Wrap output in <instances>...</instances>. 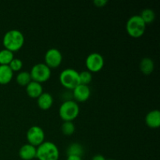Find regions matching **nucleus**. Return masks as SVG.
Returning <instances> with one entry per match:
<instances>
[{
	"instance_id": "nucleus-2",
	"label": "nucleus",
	"mask_w": 160,
	"mask_h": 160,
	"mask_svg": "<svg viewBox=\"0 0 160 160\" xmlns=\"http://www.w3.org/2000/svg\"><path fill=\"white\" fill-rule=\"evenodd\" d=\"M79 113L80 107L78 103L74 100H65L59 106V115L63 122H73L78 117Z\"/></svg>"
},
{
	"instance_id": "nucleus-24",
	"label": "nucleus",
	"mask_w": 160,
	"mask_h": 160,
	"mask_svg": "<svg viewBox=\"0 0 160 160\" xmlns=\"http://www.w3.org/2000/svg\"><path fill=\"white\" fill-rule=\"evenodd\" d=\"M93 3L96 7L102 8L106 6V4L108 3V1L107 0H94Z\"/></svg>"
},
{
	"instance_id": "nucleus-23",
	"label": "nucleus",
	"mask_w": 160,
	"mask_h": 160,
	"mask_svg": "<svg viewBox=\"0 0 160 160\" xmlns=\"http://www.w3.org/2000/svg\"><path fill=\"white\" fill-rule=\"evenodd\" d=\"M9 67V68L12 70V71L13 72H20L21 71L22 68L23 67V61L20 59L18 58H13L12 61L10 62V63L8 65Z\"/></svg>"
},
{
	"instance_id": "nucleus-27",
	"label": "nucleus",
	"mask_w": 160,
	"mask_h": 160,
	"mask_svg": "<svg viewBox=\"0 0 160 160\" xmlns=\"http://www.w3.org/2000/svg\"><path fill=\"white\" fill-rule=\"evenodd\" d=\"M109 160H116V159H109Z\"/></svg>"
},
{
	"instance_id": "nucleus-14",
	"label": "nucleus",
	"mask_w": 160,
	"mask_h": 160,
	"mask_svg": "<svg viewBox=\"0 0 160 160\" xmlns=\"http://www.w3.org/2000/svg\"><path fill=\"white\" fill-rule=\"evenodd\" d=\"M53 97L48 92H43L37 98L38 106L42 110H48L53 105Z\"/></svg>"
},
{
	"instance_id": "nucleus-16",
	"label": "nucleus",
	"mask_w": 160,
	"mask_h": 160,
	"mask_svg": "<svg viewBox=\"0 0 160 160\" xmlns=\"http://www.w3.org/2000/svg\"><path fill=\"white\" fill-rule=\"evenodd\" d=\"M13 72L8 65H0V84H7L12 81Z\"/></svg>"
},
{
	"instance_id": "nucleus-10",
	"label": "nucleus",
	"mask_w": 160,
	"mask_h": 160,
	"mask_svg": "<svg viewBox=\"0 0 160 160\" xmlns=\"http://www.w3.org/2000/svg\"><path fill=\"white\" fill-rule=\"evenodd\" d=\"M72 95L77 102H86L91 95V89L88 85L78 84L77 87L72 90Z\"/></svg>"
},
{
	"instance_id": "nucleus-4",
	"label": "nucleus",
	"mask_w": 160,
	"mask_h": 160,
	"mask_svg": "<svg viewBox=\"0 0 160 160\" xmlns=\"http://www.w3.org/2000/svg\"><path fill=\"white\" fill-rule=\"evenodd\" d=\"M146 23L139 15H133L128 20L126 23L127 33L134 38H141L145 34Z\"/></svg>"
},
{
	"instance_id": "nucleus-15",
	"label": "nucleus",
	"mask_w": 160,
	"mask_h": 160,
	"mask_svg": "<svg viewBox=\"0 0 160 160\" xmlns=\"http://www.w3.org/2000/svg\"><path fill=\"white\" fill-rule=\"evenodd\" d=\"M155 68L154 61L149 57H144L139 64L141 72L145 75H150Z\"/></svg>"
},
{
	"instance_id": "nucleus-22",
	"label": "nucleus",
	"mask_w": 160,
	"mask_h": 160,
	"mask_svg": "<svg viewBox=\"0 0 160 160\" xmlns=\"http://www.w3.org/2000/svg\"><path fill=\"white\" fill-rule=\"evenodd\" d=\"M80 84L88 85L92 81V73L88 70H84L79 73Z\"/></svg>"
},
{
	"instance_id": "nucleus-20",
	"label": "nucleus",
	"mask_w": 160,
	"mask_h": 160,
	"mask_svg": "<svg viewBox=\"0 0 160 160\" xmlns=\"http://www.w3.org/2000/svg\"><path fill=\"white\" fill-rule=\"evenodd\" d=\"M13 58V52L9 50L6 48L0 50V65H9Z\"/></svg>"
},
{
	"instance_id": "nucleus-18",
	"label": "nucleus",
	"mask_w": 160,
	"mask_h": 160,
	"mask_svg": "<svg viewBox=\"0 0 160 160\" xmlns=\"http://www.w3.org/2000/svg\"><path fill=\"white\" fill-rule=\"evenodd\" d=\"M84 153V148L79 143H71L67 149V156H82Z\"/></svg>"
},
{
	"instance_id": "nucleus-5",
	"label": "nucleus",
	"mask_w": 160,
	"mask_h": 160,
	"mask_svg": "<svg viewBox=\"0 0 160 160\" xmlns=\"http://www.w3.org/2000/svg\"><path fill=\"white\" fill-rule=\"evenodd\" d=\"M59 79L60 84L65 88L70 91L80 84L79 72L73 68H67L62 70Z\"/></svg>"
},
{
	"instance_id": "nucleus-7",
	"label": "nucleus",
	"mask_w": 160,
	"mask_h": 160,
	"mask_svg": "<svg viewBox=\"0 0 160 160\" xmlns=\"http://www.w3.org/2000/svg\"><path fill=\"white\" fill-rule=\"evenodd\" d=\"M45 134L44 130L38 125H34V126L31 127L28 130L26 134L27 141H28V144L32 145L36 148L45 142Z\"/></svg>"
},
{
	"instance_id": "nucleus-21",
	"label": "nucleus",
	"mask_w": 160,
	"mask_h": 160,
	"mask_svg": "<svg viewBox=\"0 0 160 160\" xmlns=\"http://www.w3.org/2000/svg\"><path fill=\"white\" fill-rule=\"evenodd\" d=\"M75 125L71 121H65L62 123L61 126V131L64 135L70 136L72 135L75 132Z\"/></svg>"
},
{
	"instance_id": "nucleus-6",
	"label": "nucleus",
	"mask_w": 160,
	"mask_h": 160,
	"mask_svg": "<svg viewBox=\"0 0 160 160\" xmlns=\"http://www.w3.org/2000/svg\"><path fill=\"white\" fill-rule=\"evenodd\" d=\"M32 81L42 84L49 80L52 74V70L44 62L34 64L30 71Z\"/></svg>"
},
{
	"instance_id": "nucleus-19",
	"label": "nucleus",
	"mask_w": 160,
	"mask_h": 160,
	"mask_svg": "<svg viewBox=\"0 0 160 160\" xmlns=\"http://www.w3.org/2000/svg\"><path fill=\"white\" fill-rule=\"evenodd\" d=\"M141 17H142V20H144L145 23L148 24V23H152L153 21L156 19V12L153 9H150V8H145L141 12V13L139 14Z\"/></svg>"
},
{
	"instance_id": "nucleus-9",
	"label": "nucleus",
	"mask_w": 160,
	"mask_h": 160,
	"mask_svg": "<svg viewBox=\"0 0 160 160\" xmlns=\"http://www.w3.org/2000/svg\"><path fill=\"white\" fill-rule=\"evenodd\" d=\"M44 59V63L48 66L50 69L57 68L62 63V55L58 48H51L46 51Z\"/></svg>"
},
{
	"instance_id": "nucleus-8",
	"label": "nucleus",
	"mask_w": 160,
	"mask_h": 160,
	"mask_svg": "<svg viewBox=\"0 0 160 160\" xmlns=\"http://www.w3.org/2000/svg\"><path fill=\"white\" fill-rule=\"evenodd\" d=\"M105 65L103 56L98 52L90 53L85 59V66L91 73H97L102 70Z\"/></svg>"
},
{
	"instance_id": "nucleus-13",
	"label": "nucleus",
	"mask_w": 160,
	"mask_h": 160,
	"mask_svg": "<svg viewBox=\"0 0 160 160\" xmlns=\"http://www.w3.org/2000/svg\"><path fill=\"white\" fill-rule=\"evenodd\" d=\"M25 88L27 95L32 98H38L44 92L42 84L34 81H31Z\"/></svg>"
},
{
	"instance_id": "nucleus-17",
	"label": "nucleus",
	"mask_w": 160,
	"mask_h": 160,
	"mask_svg": "<svg viewBox=\"0 0 160 160\" xmlns=\"http://www.w3.org/2000/svg\"><path fill=\"white\" fill-rule=\"evenodd\" d=\"M16 81H17V84L23 87H26L31 81V77L30 74V72L25 71V70H21L19 72L16 78Z\"/></svg>"
},
{
	"instance_id": "nucleus-1",
	"label": "nucleus",
	"mask_w": 160,
	"mask_h": 160,
	"mask_svg": "<svg viewBox=\"0 0 160 160\" xmlns=\"http://www.w3.org/2000/svg\"><path fill=\"white\" fill-rule=\"evenodd\" d=\"M24 41V35L21 31L17 29H12L5 33L2 44L4 48L14 52L19 51L23 46Z\"/></svg>"
},
{
	"instance_id": "nucleus-26",
	"label": "nucleus",
	"mask_w": 160,
	"mask_h": 160,
	"mask_svg": "<svg viewBox=\"0 0 160 160\" xmlns=\"http://www.w3.org/2000/svg\"><path fill=\"white\" fill-rule=\"evenodd\" d=\"M67 160H82V158L78 156H67Z\"/></svg>"
},
{
	"instance_id": "nucleus-3",
	"label": "nucleus",
	"mask_w": 160,
	"mask_h": 160,
	"mask_svg": "<svg viewBox=\"0 0 160 160\" xmlns=\"http://www.w3.org/2000/svg\"><path fill=\"white\" fill-rule=\"evenodd\" d=\"M36 158L38 160H59V148L53 142H44L37 147Z\"/></svg>"
},
{
	"instance_id": "nucleus-25",
	"label": "nucleus",
	"mask_w": 160,
	"mask_h": 160,
	"mask_svg": "<svg viewBox=\"0 0 160 160\" xmlns=\"http://www.w3.org/2000/svg\"><path fill=\"white\" fill-rule=\"evenodd\" d=\"M92 160H106V158L102 156V155L97 154V155H95V156L92 157Z\"/></svg>"
},
{
	"instance_id": "nucleus-11",
	"label": "nucleus",
	"mask_w": 160,
	"mask_h": 160,
	"mask_svg": "<svg viewBox=\"0 0 160 160\" xmlns=\"http://www.w3.org/2000/svg\"><path fill=\"white\" fill-rule=\"evenodd\" d=\"M37 148L27 143L22 145L19 149V156L22 160H33L36 158Z\"/></svg>"
},
{
	"instance_id": "nucleus-12",
	"label": "nucleus",
	"mask_w": 160,
	"mask_h": 160,
	"mask_svg": "<svg viewBox=\"0 0 160 160\" xmlns=\"http://www.w3.org/2000/svg\"><path fill=\"white\" fill-rule=\"evenodd\" d=\"M145 124L150 128L156 129L160 127V112L158 109H153L146 114L145 118Z\"/></svg>"
}]
</instances>
